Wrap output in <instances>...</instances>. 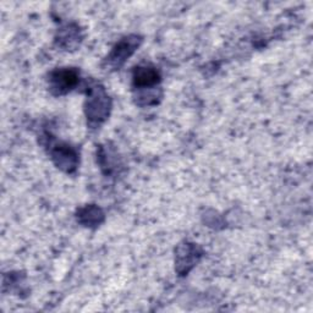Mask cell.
Listing matches in <instances>:
<instances>
[{
  "mask_svg": "<svg viewBox=\"0 0 313 313\" xmlns=\"http://www.w3.org/2000/svg\"><path fill=\"white\" fill-rule=\"evenodd\" d=\"M135 46H136V43L134 41H130V39L128 42L126 41L122 42L119 45L116 46L115 51L111 53L109 59L111 61H115V63H117V65L122 64L123 61L135 51Z\"/></svg>",
  "mask_w": 313,
  "mask_h": 313,
  "instance_id": "obj_1",
  "label": "cell"
},
{
  "mask_svg": "<svg viewBox=\"0 0 313 313\" xmlns=\"http://www.w3.org/2000/svg\"><path fill=\"white\" fill-rule=\"evenodd\" d=\"M136 81L141 85H151L157 81V73L147 67H139V70L136 73Z\"/></svg>",
  "mask_w": 313,
  "mask_h": 313,
  "instance_id": "obj_2",
  "label": "cell"
}]
</instances>
